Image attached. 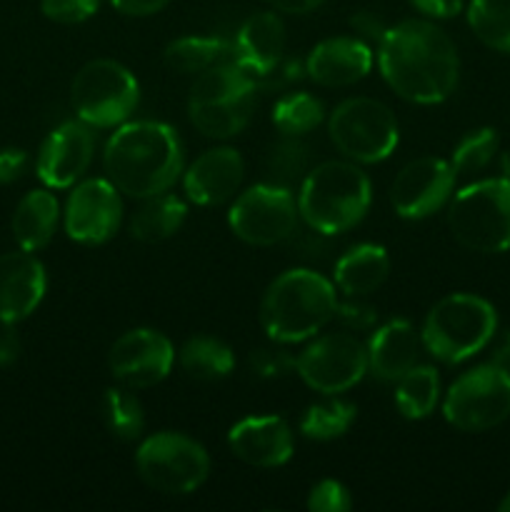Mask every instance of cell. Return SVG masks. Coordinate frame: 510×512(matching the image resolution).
<instances>
[{"mask_svg":"<svg viewBox=\"0 0 510 512\" xmlns=\"http://www.w3.org/2000/svg\"><path fill=\"white\" fill-rule=\"evenodd\" d=\"M123 203L110 180H85L75 185L65 205V233L80 245H103L118 233Z\"/></svg>","mask_w":510,"mask_h":512,"instance_id":"cell-14","label":"cell"},{"mask_svg":"<svg viewBox=\"0 0 510 512\" xmlns=\"http://www.w3.org/2000/svg\"><path fill=\"white\" fill-rule=\"evenodd\" d=\"M500 155V138L493 128H480L470 130L468 135L460 138V143L453 150V173L455 178L460 175H478L485 168L493 165V160H498Z\"/></svg>","mask_w":510,"mask_h":512,"instance_id":"cell-34","label":"cell"},{"mask_svg":"<svg viewBox=\"0 0 510 512\" xmlns=\"http://www.w3.org/2000/svg\"><path fill=\"white\" fill-rule=\"evenodd\" d=\"M250 93H255L253 75L245 73L235 60H220V63L198 73L195 83L190 85L188 105L223 103V100H233Z\"/></svg>","mask_w":510,"mask_h":512,"instance_id":"cell-26","label":"cell"},{"mask_svg":"<svg viewBox=\"0 0 510 512\" xmlns=\"http://www.w3.org/2000/svg\"><path fill=\"white\" fill-rule=\"evenodd\" d=\"M58 215L60 205L53 193L30 190L13 213V235L20 250L35 253V250L45 248L53 240L55 228H58Z\"/></svg>","mask_w":510,"mask_h":512,"instance_id":"cell-23","label":"cell"},{"mask_svg":"<svg viewBox=\"0 0 510 512\" xmlns=\"http://www.w3.org/2000/svg\"><path fill=\"white\" fill-rule=\"evenodd\" d=\"M390 273V258L385 248L363 243L350 248L335 263V285L348 295H368L385 283Z\"/></svg>","mask_w":510,"mask_h":512,"instance_id":"cell-24","label":"cell"},{"mask_svg":"<svg viewBox=\"0 0 510 512\" xmlns=\"http://www.w3.org/2000/svg\"><path fill=\"white\" fill-rule=\"evenodd\" d=\"M338 298L330 280L308 268L285 270L268 285L260 303V325L275 343L313 338L335 318Z\"/></svg>","mask_w":510,"mask_h":512,"instance_id":"cell-3","label":"cell"},{"mask_svg":"<svg viewBox=\"0 0 510 512\" xmlns=\"http://www.w3.org/2000/svg\"><path fill=\"white\" fill-rule=\"evenodd\" d=\"M305 165H308V148L298 140H283L268 153L265 173H268L270 185L288 188L305 173Z\"/></svg>","mask_w":510,"mask_h":512,"instance_id":"cell-36","label":"cell"},{"mask_svg":"<svg viewBox=\"0 0 510 512\" xmlns=\"http://www.w3.org/2000/svg\"><path fill=\"white\" fill-rule=\"evenodd\" d=\"M295 370L315 393L340 395L368 373V350L355 335H320L295 358Z\"/></svg>","mask_w":510,"mask_h":512,"instance_id":"cell-12","label":"cell"},{"mask_svg":"<svg viewBox=\"0 0 510 512\" xmlns=\"http://www.w3.org/2000/svg\"><path fill=\"white\" fill-rule=\"evenodd\" d=\"M45 285L43 263L28 250L0 255V323L13 325L35 313Z\"/></svg>","mask_w":510,"mask_h":512,"instance_id":"cell-18","label":"cell"},{"mask_svg":"<svg viewBox=\"0 0 510 512\" xmlns=\"http://www.w3.org/2000/svg\"><path fill=\"white\" fill-rule=\"evenodd\" d=\"M488 363L498 365V368L508 370V373H510V330H505V333H500V338L495 340L493 353H490Z\"/></svg>","mask_w":510,"mask_h":512,"instance_id":"cell-45","label":"cell"},{"mask_svg":"<svg viewBox=\"0 0 510 512\" xmlns=\"http://www.w3.org/2000/svg\"><path fill=\"white\" fill-rule=\"evenodd\" d=\"M115 10L123 15H133V18H145V15H155L163 8H168L170 0H110Z\"/></svg>","mask_w":510,"mask_h":512,"instance_id":"cell-41","label":"cell"},{"mask_svg":"<svg viewBox=\"0 0 510 512\" xmlns=\"http://www.w3.org/2000/svg\"><path fill=\"white\" fill-rule=\"evenodd\" d=\"M250 368H253L258 378H285V375L295 370V358L283 348H263L250 355Z\"/></svg>","mask_w":510,"mask_h":512,"instance_id":"cell-39","label":"cell"},{"mask_svg":"<svg viewBox=\"0 0 510 512\" xmlns=\"http://www.w3.org/2000/svg\"><path fill=\"white\" fill-rule=\"evenodd\" d=\"M350 23H353V28L360 30V33H363L365 38H373V40H378V43H380V38H383V35H385V30H388L383 25V20L375 18L373 13L353 15V20H350Z\"/></svg>","mask_w":510,"mask_h":512,"instance_id":"cell-43","label":"cell"},{"mask_svg":"<svg viewBox=\"0 0 510 512\" xmlns=\"http://www.w3.org/2000/svg\"><path fill=\"white\" fill-rule=\"evenodd\" d=\"M448 225L453 238L475 253L510 248V178L475 180L450 200Z\"/></svg>","mask_w":510,"mask_h":512,"instance_id":"cell-6","label":"cell"},{"mask_svg":"<svg viewBox=\"0 0 510 512\" xmlns=\"http://www.w3.org/2000/svg\"><path fill=\"white\" fill-rule=\"evenodd\" d=\"M103 415L108 430L118 440H138L145 428V415L138 398L130 395L125 388H110L103 395Z\"/></svg>","mask_w":510,"mask_h":512,"instance_id":"cell-35","label":"cell"},{"mask_svg":"<svg viewBox=\"0 0 510 512\" xmlns=\"http://www.w3.org/2000/svg\"><path fill=\"white\" fill-rule=\"evenodd\" d=\"M453 165L440 158L410 160L393 180L390 203L400 218L423 220L438 213L453 195Z\"/></svg>","mask_w":510,"mask_h":512,"instance_id":"cell-15","label":"cell"},{"mask_svg":"<svg viewBox=\"0 0 510 512\" xmlns=\"http://www.w3.org/2000/svg\"><path fill=\"white\" fill-rule=\"evenodd\" d=\"M323 115V103L310 93H288L273 105L275 128L293 138L318 128L323 123Z\"/></svg>","mask_w":510,"mask_h":512,"instance_id":"cell-33","label":"cell"},{"mask_svg":"<svg viewBox=\"0 0 510 512\" xmlns=\"http://www.w3.org/2000/svg\"><path fill=\"white\" fill-rule=\"evenodd\" d=\"M410 3L430 18H455L463 10V0H410Z\"/></svg>","mask_w":510,"mask_h":512,"instance_id":"cell-42","label":"cell"},{"mask_svg":"<svg viewBox=\"0 0 510 512\" xmlns=\"http://www.w3.org/2000/svg\"><path fill=\"white\" fill-rule=\"evenodd\" d=\"M368 370L378 380L398 383L418 365L420 338L408 320H390L380 325L368 343Z\"/></svg>","mask_w":510,"mask_h":512,"instance_id":"cell-22","label":"cell"},{"mask_svg":"<svg viewBox=\"0 0 510 512\" xmlns=\"http://www.w3.org/2000/svg\"><path fill=\"white\" fill-rule=\"evenodd\" d=\"M28 155L23 150H0V185H8L23 175Z\"/></svg>","mask_w":510,"mask_h":512,"instance_id":"cell-40","label":"cell"},{"mask_svg":"<svg viewBox=\"0 0 510 512\" xmlns=\"http://www.w3.org/2000/svg\"><path fill=\"white\" fill-rule=\"evenodd\" d=\"M245 175V163L235 148L205 150L188 170L183 188L195 205H220L235 195Z\"/></svg>","mask_w":510,"mask_h":512,"instance_id":"cell-19","label":"cell"},{"mask_svg":"<svg viewBox=\"0 0 510 512\" xmlns=\"http://www.w3.org/2000/svg\"><path fill=\"white\" fill-rule=\"evenodd\" d=\"M330 140L355 163H380L400 140L393 110L375 98H350L333 110L328 123Z\"/></svg>","mask_w":510,"mask_h":512,"instance_id":"cell-9","label":"cell"},{"mask_svg":"<svg viewBox=\"0 0 510 512\" xmlns=\"http://www.w3.org/2000/svg\"><path fill=\"white\" fill-rule=\"evenodd\" d=\"M378 68L403 100L435 105L450 98L460 78L453 40L428 20H403L378 43Z\"/></svg>","mask_w":510,"mask_h":512,"instance_id":"cell-1","label":"cell"},{"mask_svg":"<svg viewBox=\"0 0 510 512\" xmlns=\"http://www.w3.org/2000/svg\"><path fill=\"white\" fill-rule=\"evenodd\" d=\"M70 100L85 125L115 128L135 113L140 88L125 65L115 60H90L73 78Z\"/></svg>","mask_w":510,"mask_h":512,"instance_id":"cell-7","label":"cell"},{"mask_svg":"<svg viewBox=\"0 0 510 512\" xmlns=\"http://www.w3.org/2000/svg\"><path fill=\"white\" fill-rule=\"evenodd\" d=\"M498 510H500V512H510V493L505 495L503 500H500V503H498Z\"/></svg>","mask_w":510,"mask_h":512,"instance_id":"cell-47","label":"cell"},{"mask_svg":"<svg viewBox=\"0 0 510 512\" xmlns=\"http://www.w3.org/2000/svg\"><path fill=\"white\" fill-rule=\"evenodd\" d=\"M110 183L128 198L168 193L183 173V143L170 125L135 120L120 125L103 153Z\"/></svg>","mask_w":510,"mask_h":512,"instance_id":"cell-2","label":"cell"},{"mask_svg":"<svg viewBox=\"0 0 510 512\" xmlns=\"http://www.w3.org/2000/svg\"><path fill=\"white\" fill-rule=\"evenodd\" d=\"M230 48H233V45H228L220 38L190 35V38L173 40V43L165 48L163 60L170 70H175V73H203L210 65L228 58Z\"/></svg>","mask_w":510,"mask_h":512,"instance_id":"cell-30","label":"cell"},{"mask_svg":"<svg viewBox=\"0 0 510 512\" xmlns=\"http://www.w3.org/2000/svg\"><path fill=\"white\" fill-rule=\"evenodd\" d=\"M20 353V343L13 330L0 333V365H10Z\"/></svg>","mask_w":510,"mask_h":512,"instance_id":"cell-46","label":"cell"},{"mask_svg":"<svg viewBox=\"0 0 510 512\" xmlns=\"http://www.w3.org/2000/svg\"><path fill=\"white\" fill-rule=\"evenodd\" d=\"M135 470L148 488L163 495L195 493L210 473L208 453L180 433H155L140 443Z\"/></svg>","mask_w":510,"mask_h":512,"instance_id":"cell-8","label":"cell"},{"mask_svg":"<svg viewBox=\"0 0 510 512\" xmlns=\"http://www.w3.org/2000/svg\"><path fill=\"white\" fill-rule=\"evenodd\" d=\"M233 455L255 468H280L293 458V433L278 415L243 418L228 433Z\"/></svg>","mask_w":510,"mask_h":512,"instance_id":"cell-17","label":"cell"},{"mask_svg":"<svg viewBox=\"0 0 510 512\" xmlns=\"http://www.w3.org/2000/svg\"><path fill=\"white\" fill-rule=\"evenodd\" d=\"M95 138L83 123H63L45 138L38 155V178L48 188H70L93 163Z\"/></svg>","mask_w":510,"mask_h":512,"instance_id":"cell-16","label":"cell"},{"mask_svg":"<svg viewBox=\"0 0 510 512\" xmlns=\"http://www.w3.org/2000/svg\"><path fill=\"white\" fill-rule=\"evenodd\" d=\"M443 415L463 433H483L510 418V373L493 363L460 375L448 388Z\"/></svg>","mask_w":510,"mask_h":512,"instance_id":"cell-10","label":"cell"},{"mask_svg":"<svg viewBox=\"0 0 510 512\" xmlns=\"http://www.w3.org/2000/svg\"><path fill=\"white\" fill-rule=\"evenodd\" d=\"M173 343L163 333L150 328H135L120 335L108 353L110 373L130 390L153 388L168 378L173 368Z\"/></svg>","mask_w":510,"mask_h":512,"instance_id":"cell-13","label":"cell"},{"mask_svg":"<svg viewBox=\"0 0 510 512\" xmlns=\"http://www.w3.org/2000/svg\"><path fill=\"white\" fill-rule=\"evenodd\" d=\"M300 210L293 193L280 185H253L228 210V225L248 245L270 248L293 238Z\"/></svg>","mask_w":510,"mask_h":512,"instance_id":"cell-11","label":"cell"},{"mask_svg":"<svg viewBox=\"0 0 510 512\" xmlns=\"http://www.w3.org/2000/svg\"><path fill=\"white\" fill-rule=\"evenodd\" d=\"M350 508H353V500L338 480H320L308 495V510L313 512H345Z\"/></svg>","mask_w":510,"mask_h":512,"instance_id":"cell-38","label":"cell"},{"mask_svg":"<svg viewBox=\"0 0 510 512\" xmlns=\"http://www.w3.org/2000/svg\"><path fill=\"white\" fill-rule=\"evenodd\" d=\"M355 405L345 400H323L305 410L300 418V433L310 440H335L348 433V428L355 420Z\"/></svg>","mask_w":510,"mask_h":512,"instance_id":"cell-32","label":"cell"},{"mask_svg":"<svg viewBox=\"0 0 510 512\" xmlns=\"http://www.w3.org/2000/svg\"><path fill=\"white\" fill-rule=\"evenodd\" d=\"M98 5L100 0H40V10L45 18L63 25H75L93 18Z\"/></svg>","mask_w":510,"mask_h":512,"instance_id":"cell-37","label":"cell"},{"mask_svg":"<svg viewBox=\"0 0 510 512\" xmlns=\"http://www.w3.org/2000/svg\"><path fill=\"white\" fill-rule=\"evenodd\" d=\"M180 368L188 378L203 380V383H213V380H223L233 373L235 355L223 340L210 338V335H198L190 338L188 343L180 348Z\"/></svg>","mask_w":510,"mask_h":512,"instance_id":"cell-28","label":"cell"},{"mask_svg":"<svg viewBox=\"0 0 510 512\" xmlns=\"http://www.w3.org/2000/svg\"><path fill=\"white\" fill-rule=\"evenodd\" d=\"M468 25L480 43L510 53V0H470Z\"/></svg>","mask_w":510,"mask_h":512,"instance_id":"cell-31","label":"cell"},{"mask_svg":"<svg viewBox=\"0 0 510 512\" xmlns=\"http://www.w3.org/2000/svg\"><path fill=\"white\" fill-rule=\"evenodd\" d=\"M370 200V180L358 165L328 160L305 175L298 193V210L315 233L340 235L365 218Z\"/></svg>","mask_w":510,"mask_h":512,"instance_id":"cell-4","label":"cell"},{"mask_svg":"<svg viewBox=\"0 0 510 512\" xmlns=\"http://www.w3.org/2000/svg\"><path fill=\"white\" fill-rule=\"evenodd\" d=\"M285 53L283 20L275 13H253L240 25L230 60L240 65L253 78L270 75L280 65Z\"/></svg>","mask_w":510,"mask_h":512,"instance_id":"cell-21","label":"cell"},{"mask_svg":"<svg viewBox=\"0 0 510 512\" xmlns=\"http://www.w3.org/2000/svg\"><path fill=\"white\" fill-rule=\"evenodd\" d=\"M268 5H273L278 13H290V15H305L310 10H315L318 5H323L325 0H265Z\"/></svg>","mask_w":510,"mask_h":512,"instance_id":"cell-44","label":"cell"},{"mask_svg":"<svg viewBox=\"0 0 510 512\" xmlns=\"http://www.w3.org/2000/svg\"><path fill=\"white\" fill-rule=\"evenodd\" d=\"M440 398V378L430 365H415L398 380L395 405L408 420H423L435 410Z\"/></svg>","mask_w":510,"mask_h":512,"instance_id":"cell-29","label":"cell"},{"mask_svg":"<svg viewBox=\"0 0 510 512\" xmlns=\"http://www.w3.org/2000/svg\"><path fill=\"white\" fill-rule=\"evenodd\" d=\"M373 68V50L358 38H328L315 45L305 63V73L310 80L325 88H345L365 75Z\"/></svg>","mask_w":510,"mask_h":512,"instance_id":"cell-20","label":"cell"},{"mask_svg":"<svg viewBox=\"0 0 510 512\" xmlns=\"http://www.w3.org/2000/svg\"><path fill=\"white\" fill-rule=\"evenodd\" d=\"M185 215H188V208L180 198L168 193L153 195V198H145L138 213L133 215L130 233L140 243H163L183 228Z\"/></svg>","mask_w":510,"mask_h":512,"instance_id":"cell-25","label":"cell"},{"mask_svg":"<svg viewBox=\"0 0 510 512\" xmlns=\"http://www.w3.org/2000/svg\"><path fill=\"white\" fill-rule=\"evenodd\" d=\"M255 108V93L240 95V98L223 100V103H198L188 105L190 123L208 138H233L243 133L250 123Z\"/></svg>","mask_w":510,"mask_h":512,"instance_id":"cell-27","label":"cell"},{"mask_svg":"<svg viewBox=\"0 0 510 512\" xmlns=\"http://www.w3.org/2000/svg\"><path fill=\"white\" fill-rule=\"evenodd\" d=\"M495 333L498 313L488 300L470 293H453L430 308L420 343L440 363L458 365L488 348Z\"/></svg>","mask_w":510,"mask_h":512,"instance_id":"cell-5","label":"cell"}]
</instances>
